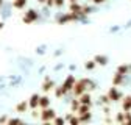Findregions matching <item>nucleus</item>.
I'll return each mask as SVG.
<instances>
[{
    "label": "nucleus",
    "instance_id": "obj_5",
    "mask_svg": "<svg viewBox=\"0 0 131 125\" xmlns=\"http://www.w3.org/2000/svg\"><path fill=\"white\" fill-rule=\"evenodd\" d=\"M73 83H75V78H73V75H69L67 78H66V81L61 85V88L67 92V91H70L72 88H73Z\"/></svg>",
    "mask_w": 131,
    "mask_h": 125
},
{
    "label": "nucleus",
    "instance_id": "obj_18",
    "mask_svg": "<svg viewBox=\"0 0 131 125\" xmlns=\"http://www.w3.org/2000/svg\"><path fill=\"white\" fill-rule=\"evenodd\" d=\"M67 120H69L72 125H77V123H80V119H78V117H75V116H67Z\"/></svg>",
    "mask_w": 131,
    "mask_h": 125
},
{
    "label": "nucleus",
    "instance_id": "obj_32",
    "mask_svg": "<svg viewBox=\"0 0 131 125\" xmlns=\"http://www.w3.org/2000/svg\"><path fill=\"white\" fill-rule=\"evenodd\" d=\"M2 28H3V24H2V22H0V30H2Z\"/></svg>",
    "mask_w": 131,
    "mask_h": 125
},
{
    "label": "nucleus",
    "instance_id": "obj_13",
    "mask_svg": "<svg viewBox=\"0 0 131 125\" xmlns=\"http://www.w3.org/2000/svg\"><path fill=\"white\" fill-rule=\"evenodd\" d=\"M80 103H86V105H91V96L89 94H81L80 96Z\"/></svg>",
    "mask_w": 131,
    "mask_h": 125
},
{
    "label": "nucleus",
    "instance_id": "obj_29",
    "mask_svg": "<svg viewBox=\"0 0 131 125\" xmlns=\"http://www.w3.org/2000/svg\"><path fill=\"white\" fill-rule=\"evenodd\" d=\"M102 102H103V103H109L111 100H109V99H108V96H106V97H103V99H102Z\"/></svg>",
    "mask_w": 131,
    "mask_h": 125
},
{
    "label": "nucleus",
    "instance_id": "obj_1",
    "mask_svg": "<svg viewBox=\"0 0 131 125\" xmlns=\"http://www.w3.org/2000/svg\"><path fill=\"white\" fill-rule=\"evenodd\" d=\"M88 80L86 78H83V80H78V81H75L73 83V88H72V91L75 92V96H81L84 91H86V86H88Z\"/></svg>",
    "mask_w": 131,
    "mask_h": 125
},
{
    "label": "nucleus",
    "instance_id": "obj_19",
    "mask_svg": "<svg viewBox=\"0 0 131 125\" xmlns=\"http://www.w3.org/2000/svg\"><path fill=\"white\" fill-rule=\"evenodd\" d=\"M117 72H119V74H122V75H125V74L128 72V66H123V64H122V66H119V67H117Z\"/></svg>",
    "mask_w": 131,
    "mask_h": 125
},
{
    "label": "nucleus",
    "instance_id": "obj_10",
    "mask_svg": "<svg viewBox=\"0 0 131 125\" xmlns=\"http://www.w3.org/2000/svg\"><path fill=\"white\" fill-rule=\"evenodd\" d=\"M25 5H27V0H13V8L16 9H22L25 8Z\"/></svg>",
    "mask_w": 131,
    "mask_h": 125
},
{
    "label": "nucleus",
    "instance_id": "obj_7",
    "mask_svg": "<svg viewBox=\"0 0 131 125\" xmlns=\"http://www.w3.org/2000/svg\"><path fill=\"white\" fill-rule=\"evenodd\" d=\"M78 16H80V14H77V13H72V11H70V14H67V16H64V17H61V19H59V24H66V22H69V20L78 19Z\"/></svg>",
    "mask_w": 131,
    "mask_h": 125
},
{
    "label": "nucleus",
    "instance_id": "obj_14",
    "mask_svg": "<svg viewBox=\"0 0 131 125\" xmlns=\"http://www.w3.org/2000/svg\"><path fill=\"white\" fill-rule=\"evenodd\" d=\"M50 105V99L48 97H39V106L41 108H47Z\"/></svg>",
    "mask_w": 131,
    "mask_h": 125
},
{
    "label": "nucleus",
    "instance_id": "obj_28",
    "mask_svg": "<svg viewBox=\"0 0 131 125\" xmlns=\"http://www.w3.org/2000/svg\"><path fill=\"white\" fill-rule=\"evenodd\" d=\"M53 3H55L56 6H61V5L64 3V0H53Z\"/></svg>",
    "mask_w": 131,
    "mask_h": 125
},
{
    "label": "nucleus",
    "instance_id": "obj_23",
    "mask_svg": "<svg viewBox=\"0 0 131 125\" xmlns=\"http://www.w3.org/2000/svg\"><path fill=\"white\" fill-rule=\"evenodd\" d=\"M55 94H56V97H62L64 94H66V91H64V89H62V88L59 86V88L56 89V92H55Z\"/></svg>",
    "mask_w": 131,
    "mask_h": 125
},
{
    "label": "nucleus",
    "instance_id": "obj_20",
    "mask_svg": "<svg viewBox=\"0 0 131 125\" xmlns=\"http://www.w3.org/2000/svg\"><path fill=\"white\" fill-rule=\"evenodd\" d=\"M89 119H91V114H89V113L80 114V122H86V120H89Z\"/></svg>",
    "mask_w": 131,
    "mask_h": 125
},
{
    "label": "nucleus",
    "instance_id": "obj_24",
    "mask_svg": "<svg viewBox=\"0 0 131 125\" xmlns=\"http://www.w3.org/2000/svg\"><path fill=\"white\" fill-rule=\"evenodd\" d=\"M123 123H131V116H129L128 111L125 113V120H123Z\"/></svg>",
    "mask_w": 131,
    "mask_h": 125
},
{
    "label": "nucleus",
    "instance_id": "obj_4",
    "mask_svg": "<svg viewBox=\"0 0 131 125\" xmlns=\"http://www.w3.org/2000/svg\"><path fill=\"white\" fill-rule=\"evenodd\" d=\"M108 99H109L111 102H119V100L122 99V94H120L116 88H111L109 92H108Z\"/></svg>",
    "mask_w": 131,
    "mask_h": 125
},
{
    "label": "nucleus",
    "instance_id": "obj_11",
    "mask_svg": "<svg viewBox=\"0 0 131 125\" xmlns=\"http://www.w3.org/2000/svg\"><path fill=\"white\" fill-rule=\"evenodd\" d=\"M27 108H28V102H20V103H17V106H16V111L17 113H25L27 111Z\"/></svg>",
    "mask_w": 131,
    "mask_h": 125
},
{
    "label": "nucleus",
    "instance_id": "obj_3",
    "mask_svg": "<svg viewBox=\"0 0 131 125\" xmlns=\"http://www.w3.org/2000/svg\"><path fill=\"white\" fill-rule=\"evenodd\" d=\"M38 19V13L35 11V9H30V11H27L25 13V16L22 17V20H24V24H33Z\"/></svg>",
    "mask_w": 131,
    "mask_h": 125
},
{
    "label": "nucleus",
    "instance_id": "obj_21",
    "mask_svg": "<svg viewBox=\"0 0 131 125\" xmlns=\"http://www.w3.org/2000/svg\"><path fill=\"white\" fill-rule=\"evenodd\" d=\"M94 67H95V61H88L86 62V69L88 70H92Z\"/></svg>",
    "mask_w": 131,
    "mask_h": 125
},
{
    "label": "nucleus",
    "instance_id": "obj_30",
    "mask_svg": "<svg viewBox=\"0 0 131 125\" xmlns=\"http://www.w3.org/2000/svg\"><path fill=\"white\" fill-rule=\"evenodd\" d=\"M92 2H94V3H97V5H98V3H103V2H106V0H92Z\"/></svg>",
    "mask_w": 131,
    "mask_h": 125
},
{
    "label": "nucleus",
    "instance_id": "obj_8",
    "mask_svg": "<svg viewBox=\"0 0 131 125\" xmlns=\"http://www.w3.org/2000/svg\"><path fill=\"white\" fill-rule=\"evenodd\" d=\"M53 88H55V83H53V81L50 80V78H47V80H45V81L42 83V89H44L45 92H48V91H52Z\"/></svg>",
    "mask_w": 131,
    "mask_h": 125
},
{
    "label": "nucleus",
    "instance_id": "obj_27",
    "mask_svg": "<svg viewBox=\"0 0 131 125\" xmlns=\"http://www.w3.org/2000/svg\"><path fill=\"white\" fill-rule=\"evenodd\" d=\"M53 122H55V123H64L66 120H64L62 117H53Z\"/></svg>",
    "mask_w": 131,
    "mask_h": 125
},
{
    "label": "nucleus",
    "instance_id": "obj_31",
    "mask_svg": "<svg viewBox=\"0 0 131 125\" xmlns=\"http://www.w3.org/2000/svg\"><path fill=\"white\" fill-rule=\"evenodd\" d=\"M45 2H47L48 5H53V0H45Z\"/></svg>",
    "mask_w": 131,
    "mask_h": 125
},
{
    "label": "nucleus",
    "instance_id": "obj_34",
    "mask_svg": "<svg viewBox=\"0 0 131 125\" xmlns=\"http://www.w3.org/2000/svg\"><path fill=\"white\" fill-rule=\"evenodd\" d=\"M70 2H77V0H70Z\"/></svg>",
    "mask_w": 131,
    "mask_h": 125
},
{
    "label": "nucleus",
    "instance_id": "obj_17",
    "mask_svg": "<svg viewBox=\"0 0 131 125\" xmlns=\"http://www.w3.org/2000/svg\"><path fill=\"white\" fill-rule=\"evenodd\" d=\"M106 61H108V58L106 56H95V62H98V64H106Z\"/></svg>",
    "mask_w": 131,
    "mask_h": 125
},
{
    "label": "nucleus",
    "instance_id": "obj_25",
    "mask_svg": "<svg viewBox=\"0 0 131 125\" xmlns=\"http://www.w3.org/2000/svg\"><path fill=\"white\" fill-rule=\"evenodd\" d=\"M6 122H8V123H11V125H13V123H22V120H20V119H8Z\"/></svg>",
    "mask_w": 131,
    "mask_h": 125
},
{
    "label": "nucleus",
    "instance_id": "obj_12",
    "mask_svg": "<svg viewBox=\"0 0 131 125\" xmlns=\"http://www.w3.org/2000/svg\"><path fill=\"white\" fill-rule=\"evenodd\" d=\"M89 106H91V105L81 103V105L78 106V109H77V113H78V114H86V113H89Z\"/></svg>",
    "mask_w": 131,
    "mask_h": 125
},
{
    "label": "nucleus",
    "instance_id": "obj_15",
    "mask_svg": "<svg viewBox=\"0 0 131 125\" xmlns=\"http://www.w3.org/2000/svg\"><path fill=\"white\" fill-rule=\"evenodd\" d=\"M122 80H123V75L117 72V74H116V77L112 78V85H114V86H117V85H120V83H122Z\"/></svg>",
    "mask_w": 131,
    "mask_h": 125
},
{
    "label": "nucleus",
    "instance_id": "obj_6",
    "mask_svg": "<svg viewBox=\"0 0 131 125\" xmlns=\"http://www.w3.org/2000/svg\"><path fill=\"white\" fill-rule=\"evenodd\" d=\"M28 106H30V108H33V109H36V108L39 106V96H38V94H33V96L30 97Z\"/></svg>",
    "mask_w": 131,
    "mask_h": 125
},
{
    "label": "nucleus",
    "instance_id": "obj_22",
    "mask_svg": "<svg viewBox=\"0 0 131 125\" xmlns=\"http://www.w3.org/2000/svg\"><path fill=\"white\" fill-rule=\"evenodd\" d=\"M116 120H117L119 123H123V120H125V114H123V113H119L117 117H116Z\"/></svg>",
    "mask_w": 131,
    "mask_h": 125
},
{
    "label": "nucleus",
    "instance_id": "obj_26",
    "mask_svg": "<svg viewBox=\"0 0 131 125\" xmlns=\"http://www.w3.org/2000/svg\"><path fill=\"white\" fill-rule=\"evenodd\" d=\"M78 106H80V102L73 100V102H72V109H73V111H77V109H78Z\"/></svg>",
    "mask_w": 131,
    "mask_h": 125
},
{
    "label": "nucleus",
    "instance_id": "obj_33",
    "mask_svg": "<svg viewBox=\"0 0 131 125\" xmlns=\"http://www.w3.org/2000/svg\"><path fill=\"white\" fill-rule=\"evenodd\" d=\"M3 5V0H0V6H2Z\"/></svg>",
    "mask_w": 131,
    "mask_h": 125
},
{
    "label": "nucleus",
    "instance_id": "obj_2",
    "mask_svg": "<svg viewBox=\"0 0 131 125\" xmlns=\"http://www.w3.org/2000/svg\"><path fill=\"white\" fill-rule=\"evenodd\" d=\"M55 116H56V113L53 111L52 108H48V106H47V108H44V109H42V113H41V120L47 123V122L53 120V117H55Z\"/></svg>",
    "mask_w": 131,
    "mask_h": 125
},
{
    "label": "nucleus",
    "instance_id": "obj_16",
    "mask_svg": "<svg viewBox=\"0 0 131 125\" xmlns=\"http://www.w3.org/2000/svg\"><path fill=\"white\" fill-rule=\"evenodd\" d=\"M123 109H125V111H129V109H131V96L125 97V100H123Z\"/></svg>",
    "mask_w": 131,
    "mask_h": 125
},
{
    "label": "nucleus",
    "instance_id": "obj_9",
    "mask_svg": "<svg viewBox=\"0 0 131 125\" xmlns=\"http://www.w3.org/2000/svg\"><path fill=\"white\" fill-rule=\"evenodd\" d=\"M70 11L72 13H77V14H83V6H80L77 2H72L70 3Z\"/></svg>",
    "mask_w": 131,
    "mask_h": 125
}]
</instances>
